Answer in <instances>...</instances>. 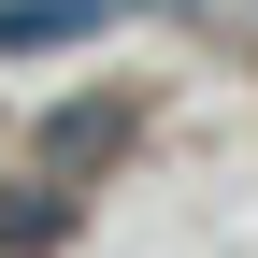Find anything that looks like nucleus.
<instances>
[{
  "label": "nucleus",
  "mask_w": 258,
  "mask_h": 258,
  "mask_svg": "<svg viewBox=\"0 0 258 258\" xmlns=\"http://www.w3.org/2000/svg\"><path fill=\"white\" fill-rule=\"evenodd\" d=\"M115 0H0V43H57V29H101Z\"/></svg>",
  "instance_id": "f257e3e1"
}]
</instances>
